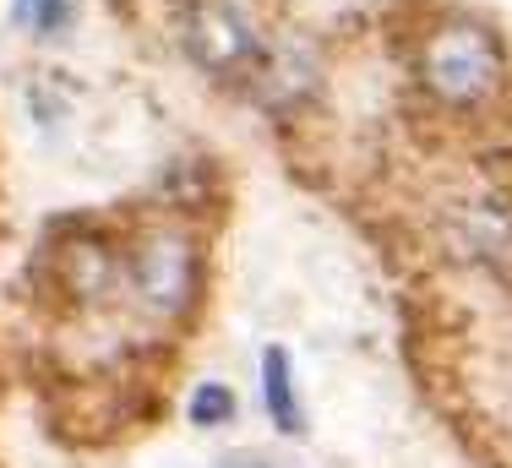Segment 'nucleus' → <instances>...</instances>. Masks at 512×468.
<instances>
[{
    "mask_svg": "<svg viewBox=\"0 0 512 468\" xmlns=\"http://www.w3.org/2000/svg\"><path fill=\"white\" fill-rule=\"evenodd\" d=\"M262 387H267V414L284 436L300 430V403H295V381H289V354L284 349H267L262 354Z\"/></svg>",
    "mask_w": 512,
    "mask_h": 468,
    "instance_id": "nucleus-5",
    "label": "nucleus"
},
{
    "mask_svg": "<svg viewBox=\"0 0 512 468\" xmlns=\"http://www.w3.org/2000/svg\"><path fill=\"white\" fill-rule=\"evenodd\" d=\"M186 44H191V55H197L207 71H218V77L246 71L251 60H262V44H256L251 22L240 17L229 0H197V6H191Z\"/></svg>",
    "mask_w": 512,
    "mask_h": 468,
    "instance_id": "nucleus-3",
    "label": "nucleus"
},
{
    "mask_svg": "<svg viewBox=\"0 0 512 468\" xmlns=\"http://www.w3.org/2000/svg\"><path fill=\"white\" fill-rule=\"evenodd\" d=\"M502 77H507L502 44L480 22H447L425 44V88L442 98V104H458V109L491 104L502 93Z\"/></svg>",
    "mask_w": 512,
    "mask_h": 468,
    "instance_id": "nucleus-1",
    "label": "nucleus"
},
{
    "mask_svg": "<svg viewBox=\"0 0 512 468\" xmlns=\"http://www.w3.org/2000/svg\"><path fill=\"white\" fill-rule=\"evenodd\" d=\"M131 283H137V300L148 311L180 316L197 300V251H191V240L175 229L142 234L137 251H131Z\"/></svg>",
    "mask_w": 512,
    "mask_h": 468,
    "instance_id": "nucleus-2",
    "label": "nucleus"
},
{
    "mask_svg": "<svg viewBox=\"0 0 512 468\" xmlns=\"http://www.w3.org/2000/svg\"><path fill=\"white\" fill-rule=\"evenodd\" d=\"M55 267H60V278H66V289L77 294V300H99L109 283H115V256H109V245L93 240V234H77V240L60 245Z\"/></svg>",
    "mask_w": 512,
    "mask_h": 468,
    "instance_id": "nucleus-4",
    "label": "nucleus"
},
{
    "mask_svg": "<svg viewBox=\"0 0 512 468\" xmlns=\"http://www.w3.org/2000/svg\"><path fill=\"white\" fill-rule=\"evenodd\" d=\"M240 468H262V463H240Z\"/></svg>",
    "mask_w": 512,
    "mask_h": 468,
    "instance_id": "nucleus-8",
    "label": "nucleus"
},
{
    "mask_svg": "<svg viewBox=\"0 0 512 468\" xmlns=\"http://www.w3.org/2000/svg\"><path fill=\"white\" fill-rule=\"evenodd\" d=\"M229 414H235V392L218 387V381L197 387V398H191V425H224Z\"/></svg>",
    "mask_w": 512,
    "mask_h": 468,
    "instance_id": "nucleus-7",
    "label": "nucleus"
},
{
    "mask_svg": "<svg viewBox=\"0 0 512 468\" xmlns=\"http://www.w3.org/2000/svg\"><path fill=\"white\" fill-rule=\"evenodd\" d=\"M77 11H82V0H17V22L28 33H39V39L66 33L77 22Z\"/></svg>",
    "mask_w": 512,
    "mask_h": 468,
    "instance_id": "nucleus-6",
    "label": "nucleus"
}]
</instances>
